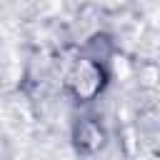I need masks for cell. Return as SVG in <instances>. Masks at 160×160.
Returning <instances> with one entry per match:
<instances>
[{
    "instance_id": "6da1fadb",
    "label": "cell",
    "mask_w": 160,
    "mask_h": 160,
    "mask_svg": "<svg viewBox=\"0 0 160 160\" xmlns=\"http://www.w3.org/2000/svg\"><path fill=\"white\" fill-rule=\"evenodd\" d=\"M105 85V72L95 60H80L70 75V88L80 100L95 98Z\"/></svg>"
},
{
    "instance_id": "7a4b0ae2",
    "label": "cell",
    "mask_w": 160,
    "mask_h": 160,
    "mask_svg": "<svg viewBox=\"0 0 160 160\" xmlns=\"http://www.w3.org/2000/svg\"><path fill=\"white\" fill-rule=\"evenodd\" d=\"M102 140H105V132H102V128H100L98 122H92V120H82V122L75 128V142H78L80 150L92 152V150H98V148L102 145Z\"/></svg>"
}]
</instances>
